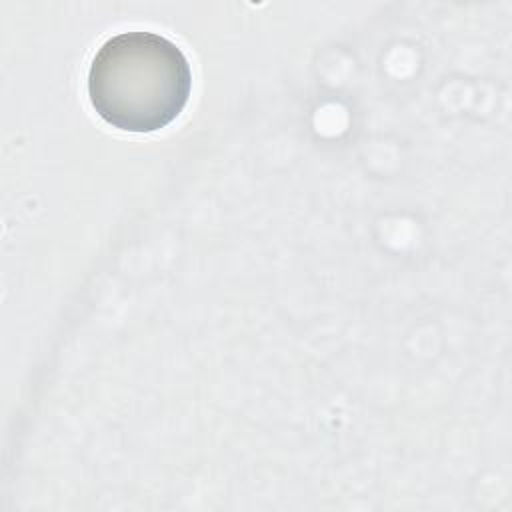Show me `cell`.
<instances>
[{"mask_svg": "<svg viewBox=\"0 0 512 512\" xmlns=\"http://www.w3.org/2000/svg\"><path fill=\"white\" fill-rule=\"evenodd\" d=\"M192 72L184 52L154 32H124L106 40L88 70V96L110 126L154 132L186 106Z\"/></svg>", "mask_w": 512, "mask_h": 512, "instance_id": "6da1fadb", "label": "cell"}]
</instances>
